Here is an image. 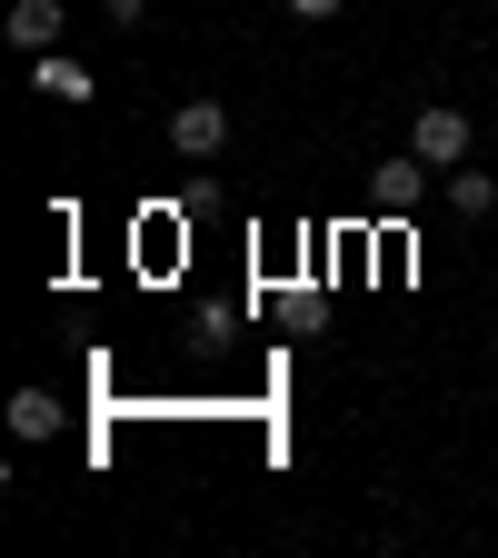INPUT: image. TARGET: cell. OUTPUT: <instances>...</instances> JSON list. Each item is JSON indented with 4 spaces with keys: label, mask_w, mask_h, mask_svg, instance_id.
<instances>
[{
    "label": "cell",
    "mask_w": 498,
    "mask_h": 558,
    "mask_svg": "<svg viewBox=\"0 0 498 558\" xmlns=\"http://www.w3.org/2000/svg\"><path fill=\"white\" fill-rule=\"evenodd\" d=\"M469 140H478V130H469L459 100H418V110H409V150L429 160V170H459V160H469Z\"/></svg>",
    "instance_id": "6da1fadb"
},
{
    "label": "cell",
    "mask_w": 498,
    "mask_h": 558,
    "mask_svg": "<svg viewBox=\"0 0 498 558\" xmlns=\"http://www.w3.org/2000/svg\"><path fill=\"white\" fill-rule=\"evenodd\" d=\"M170 150H180V160H220V150H230V100H209V90L180 100V110H170Z\"/></svg>",
    "instance_id": "7a4b0ae2"
},
{
    "label": "cell",
    "mask_w": 498,
    "mask_h": 558,
    "mask_svg": "<svg viewBox=\"0 0 498 558\" xmlns=\"http://www.w3.org/2000/svg\"><path fill=\"white\" fill-rule=\"evenodd\" d=\"M31 90H40V100H60V110H81V100H100V81H90V60H70V50H31Z\"/></svg>",
    "instance_id": "277c9868"
},
{
    "label": "cell",
    "mask_w": 498,
    "mask_h": 558,
    "mask_svg": "<svg viewBox=\"0 0 498 558\" xmlns=\"http://www.w3.org/2000/svg\"><path fill=\"white\" fill-rule=\"evenodd\" d=\"M290 11H300V21H339V11H349V0H290Z\"/></svg>",
    "instance_id": "9c48e42d"
},
{
    "label": "cell",
    "mask_w": 498,
    "mask_h": 558,
    "mask_svg": "<svg viewBox=\"0 0 498 558\" xmlns=\"http://www.w3.org/2000/svg\"><path fill=\"white\" fill-rule=\"evenodd\" d=\"M100 21H120V31H139V21H150V0H100Z\"/></svg>",
    "instance_id": "ba28073f"
},
{
    "label": "cell",
    "mask_w": 498,
    "mask_h": 558,
    "mask_svg": "<svg viewBox=\"0 0 498 558\" xmlns=\"http://www.w3.org/2000/svg\"><path fill=\"white\" fill-rule=\"evenodd\" d=\"M11 40L21 50H60V0H11Z\"/></svg>",
    "instance_id": "5b68a950"
},
{
    "label": "cell",
    "mask_w": 498,
    "mask_h": 558,
    "mask_svg": "<svg viewBox=\"0 0 498 558\" xmlns=\"http://www.w3.org/2000/svg\"><path fill=\"white\" fill-rule=\"evenodd\" d=\"M429 180H439V170H429V160H418V150H399V160H379V170H369V199H379V220H409V209H418V199H429Z\"/></svg>",
    "instance_id": "3957f363"
},
{
    "label": "cell",
    "mask_w": 498,
    "mask_h": 558,
    "mask_svg": "<svg viewBox=\"0 0 498 558\" xmlns=\"http://www.w3.org/2000/svg\"><path fill=\"white\" fill-rule=\"evenodd\" d=\"M50 429H60V399L50 389H21L11 399V439H50Z\"/></svg>",
    "instance_id": "52a82bcc"
},
{
    "label": "cell",
    "mask_w": 498,
    "mask_h": 558,
    "mask_svg": "<svg viewBox=\"0 0 498 558\" xmlns=\"http://www.w3.org/2000/svg\"><path fill=\"white\" fill-rule=\"evenodd\" d=\"M439 180H449V209H459V220H488V209H498V180H488V170L459 160V170H439Z\"/></svg>",
    "instance_id": "8992f818"
}]
</instances>
